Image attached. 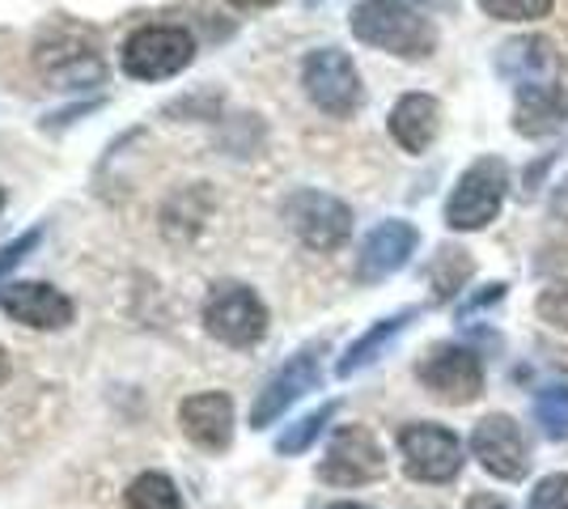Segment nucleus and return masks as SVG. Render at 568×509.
<instances>
[{
	"label": "nucleus",
	"instance_id": "obj_1",
	"mask_svg": "<svg viewBox=\"0 0 568 509\" xmlns=\"http://www.w3.org/2000/svg\"><path fill=\"white\" fill-rule=\"evenodd\" d=\"M353 34L361 43L403 60H425L437 48V30L403 0H361L353 9Z\"/></svg>",
	"mask_w": 568,
	"mask_h": 509
},
{
	"label": "nucleus",
	"instance_id": "obj_2",
	"mask_svg": "<svg viewBox=\"0 0 568 509\" xmlns=\"http://www.w3.org/2000/svg\"><path fill=\"white\" fill-rule=\"evenodd\" d=\"M195 60V39L183 26H144L123 43V73L136 81H166Z\"/></svg>",
	"mask_w": 568,
	"mask_h": 509
},
{
	"label": "nucleus",
	"instance_id": "obj_3",
	"mask_svg": "<svg viewBox=\"0 0 568 509\" xmlns=\"http://www.w3.org/2000/svg\"><path fill=\"white\" fill-rule=\"evenodd\" d=\"M505 187H509L505 162L500 157H479L450 192L446 225L450 230H484L488 221H497L500 204H505Z\"/></svg>",
	"mask_w": 568,
	"mask_h": 509
},
{
	"label": "nucleus",
	"instance_id": "obj_4",
	"mask_svg": "<svg viewBox=\"0 0 568 509\" xmlns=\"http://www.w3.org/2000/svg\"><path fill=\"white\" fill-rule=\"evenodd\" d=\"M302 85H306L310 102L318 111H327L332 120H348L361 106V73L348 60V51L339 48H318L306 55V69H302Z\"/></svg>",
	"mask_w": 568,
	"mask_h": 509
},
{
	"label": "nucleus",
	"instance_id": "obj_5",
	"mask_svg": "<svg viewBox=\"0 0 568 509\" xmlns=\"http://www.w3.org/2000/svg\"><path fill=\"white\" fill-rule=\"evenodd\" d=\"M34 64L39 73L55 81L60 90H77V85H94L102 77V55H98L94 39L85 30H72V26H55L51 34L39 39L34 48Z\"/></svg>",
	"mask_w": 568,
	"mask_h": 509
},
{
	"label": "nucleus",
	"instance_id": "obj_6",
	"mask_svg": "<svg viewBox=\"0 0 568 509\" xmlns=\"http://www.w3.org/2000/svg\"><path fill=\"white\" fill-rule=\"evenodd\" d=\"M284 217L293 225V234L310 246V251H335L348 243L353 234V208L344 200L327 192H293L284 200Z\"/></svg>",
	"mask_w": 568,
	"mask_h": 509
},
{
	"label": "nucleus",
	"instance_id": "obj_7",
	"mask_svg": "<svg viewBox=\"0 0 568 509\" xmlns=\"http://www.w3.org/2000/svg\"><path fill=\"white\" fill-rule=\"evenodd\" d=\"M204 327L230 348H251L267 332V311L246 285H216L204 302Z\"/></svg>",
	"mask_w": 568,
	"mask_h": 509
},
{
	"label": "nucleus",
	"instance_id": "obj_8",
	"mask_svg": "<svg viewBox=\"0 0 568 509\" xmlns=\"http://www.w3.org/2000/svg\"><path fill=\"white\" fill-rule=\"evenodd\" d=\"M403 467L420 485H446L463 471V441L442 425H407L399 434Z\"/></svg>",
	"mask_w": 568,
	"mask_h": 509
},
{
	"label": "nucleus",
	"instance_id": "obj_9",
	"mask_svg": "<svg viewBox=\"0 0 568 509\" xmlns=\"http://www.w3.org/2000/svg\"><path fill=\"white\" fill-rule=\"evenodd\" d=\"M318 476L335 488L374 485V480L386 476L382 446L374 441L369 429H361V425H344V429H335L332 446H327V459H323V467H318Z\"/></svg>",
	"mask_w": 568,
	"mask_h": 509
},
{
	"label": "nucleus",
	"instance_id": "obj_10",
	"mask_svg": "<svg viewBox=\"0 0 568 509\" xmlns=\"http://www.w3.org/2000/svg\"><path fill=\"white\" fill-rule=\"evenodd\" d=\"M420 383L446 404H471L484 395V365L463 344H442L420 362Z\"/></svg>",
	"mask_w": 568,
	"mask_h": 509
},
{
	"label": "nucleus",
	"instance_id": "obj_11",
	"mask_svg": "<svg viewBox=\"0 0 568 509\" xmlns=\"http://www.w3.org/2000/svg\"><path fill=\"white\" fill-rule=\"evenodd\" d=\"M471 455L479 459V467L497 480H521L530 455H526V437L509 416H488L479 420L471 434Z\"/></svg>",
	"mask_w": 568,
	"mask_h": 509
},
{
	"label": "nucleus",
	"instance_id": "obj_12",
	"mask_svg": "<svg viewBox=\"0 0 568 509\" xmlns=\"http://www.w3.org/2000/svg\"><path fill=\"white\" fill-rule=\"evenodd\" d=\"M314 387H318V348H306V353H297L284 369H276L267 378V387L260 390V399L251 408V429H267L272 420H281Z\"/></svg>",
	"mask_w": 568,
	"mask_h": 509
},
{
	"label": "nucleus",
	"instance_id": "obj_13",
	"mask_svg": "<svg viewBox=\"0 0 568 509\" xmlns=\"http://www.w3.org/2000/svg\"><path fill=\"white\" fill-rule=\"evenodd\" d=\"M0 311L13 315L26 327L39 332H60L72 323V302L51 285H34V281H9L0 285Z\"/></svg>",
	"mask_w": 568,
	"mask_h": 509
},
{
	"label": "nucleus",
	"instance_id": "obj_14",
	"mask_svg": "<svg viewBox=\"0 0 568 509\" xmlns=\"http://www.w3.org/2000/svg\"><path fill=\"white\" fill-rule=\"evenodd\" d=\"M416 243H420L416 225H407V221H382L378 230L365 238L361 259H356L361 285H378L386 276H395V272L416 255Z\"/></svg>",
	"mask_w": 568,
	"mask_h": 509
},
{
	"label": "nucleus",
	"instance_id": "obj_15",
	"mask_svg": "<svg viewBox=\"0 0 568 509\" xmlns=\"http://www.w3.org/2000/svg\"><path fill=\"white\" fill-rule=\"evenodd\" d=\"M179 420H183V434L204 450H225L234 441V404L221 390H204V395L183 399Z\"/></svg>",
	"mask_w": 568,
	"mask_h": 509
},
{
	"label": "nucleus",
	"instance_id": "obj_16",
	"mask_svg": "<svg viewBox=\"0 0 568 509\" xmlns=\"http://www.w3.org/2000/svg\"><path fill=\"white\" fill-rule=\"evenodd\" d=\"M556 69H560V55L544 34H526V39H514L497 51V73L518 81V85L556 81Z\"/></svg>",
	"mask_w": 568,
	"mask_h": 509
},
{
	"label": "nucleus",
	"instance_id": "obj_17",
	"mask_svg": "<svg viewBox=\"0 0 568 509\" xmlns=\"http://www.w3.org/2000/svg\"><path fill=\"white\" fill-rule=\"evenodd\" d=\"M568 120V102L556 90V81H535V85H521L518 106H514V128L521 136H551L560 132Z\"/></svg>",
	"mask_w": 568,
	"mask_h": 509
},
{
	"label": "nucleus",
	"instance_id": "obj_18",
	"mask_svg": "<svg viewBox=\"0 0 568 509\" xmlns=\"http://www.w3.org/2000/svg\"><path fill=\"white\" fill-rule=\"evenodd\" d=\"M437 128H442V106L428 94H403L390 111V136L407 153H425L437 141Z\"/></svg>",
	"mask_w": 568,
	"mask_h": 509
},
{
	"label": "nucleus",
	"instance_id": "obj_19",
	"mask_svg": "<svg viewBox=\"0 0 568 509\" xmlns=\"http://www.w3.org/2000/svg\"><path fill=\"white\" fill-rule=\"evenodd\" d=\"M412 318H416V311H399V315H390V318H382V323H374V327H369V332H365V336L356 339L353 348L344 353V362L335 365V369H339V378H353L356 369H365V365L378 362L382 353H386V344H390V339H399L403 327H407Z\"/></svg>",
	"mask_w": 568,
	"mask_h": 509
},
{
	"label": "nucleus",
	"instance_id": "obj_20",
	"mask_svg": "<svg viewBox=\"0 0 568 509\" xmlns=\"http://www.w3.org/2000/svg\"><path fill=\"white\" fill-rule=\"evenodd\" d=\"M128 509H183V497H179V488H174L170 476L144 471L128 488Z\"/></svg>",
	"mask_w": 568,
	"mask_h": 509
},
{
	"label": "nucleus",
	"instance_id": "obj_21",
	"mask_svg": "<svg viewBox=\"0 0 568 509\" xmlns=\"http://www.w3.org/2000/svg\"><path fill=\"white\" fill-rule=\"evenodd\" d=\"M467 276H471V259H467V251H454V246H442L433 267H428V281H433V289H437L442 302L463 289Z\"/></svg>",
	"mask_w": 568,
	"mask_h": 509
},
{
	"label": "nucleus",
	"instance_id": "obj_22",
	"mask_svg": "<svg viewBox=\"0 0 568 509\" xmlns=\"http://www.w3.org/2000/svg\"><path fill=\"white\" fill-rule=\"evenodd\" d=\"M535 420L544 437L568 441V387H547L535 395Z\"/></svg>",
	"mask_w": 568,
	"mask_h": 509
},
{
	"label": "nucleus",
	"instance_id": "obj_23",
	"mask_svg": "<svg viewBox=\"0 0 568 509\" xmlns=\"http://www.w3.org/2000/svg\"><path fill=\"white\" fill-rule=\"evenodd\" d=\"M332 416H335V404H323L318 413L302 416L293 429H284V434L276 437V450H281V455H302L310 441L327 429V420H332Z\"/></svg>",
	"mask_w": 568,
	"mask_h": 509
},
{
	"label": "nucleus",
	"instance_id": "obj_24",
	"mask_svg": "<svg viewBox=\"0 0 568 509\" xmlns=\"http://www.w3.org/2000/svg\"><path fill=\"white\" fill-rule=\"evenodd\" d=\"M556 0H479V9L497 22H535V18H547Z\"/></svg>",
	"mask_w": 568,
	"mask_h": 509
},
{
	"label": "nucleus",
	"instance_id": "obj_25",
	"mask_svg": "<svg viewBox=\"0 0 568 509\" xmlns=\"http://www.w3.org/2000/svg\"><path fill=\"white\" fill-rule=\"evenodd\" d=\"M535 311H539L544 323L568 332V281H560V285H551V289L539 293V306H535Z\"/></svg>",
	"mask_w": 568,
	"mask_h": 509
},
{
	"label": "nucleus",
	"instance_id": "obj_26",
	"mask_svg": "<svg viewBox=\"0 0 568 509\" xmlns=\"http://www.w3.org/2000/svg\"><path fill=\"white\" fill-rule=\"evenodd\" d=\"M526 509H568V476H547L539 480V488L530 492Z\"/></svg>",
	"mask_w": 568,
	"mask_h": 509
},
{
	"label": "nucleus",
	"instance_id": "obj_27",
	"mask_svg": "<svg viewBox=\"0 0 568 509\" xmlns=\"http://www.w3.org/2000/svg\"><path fill=\"white\" fill-rule=\"evenodd\" d=\"M34 246H39V230H30V234H22L18 243L0 246V281H4V272H9V267L22 264V259L30 255V251H34Z\"/></svg>",
	"mask_w": 568,
	"mask_h": 509
},
{
	"label": "nucleus",
	"instance_id": "obj_28",
	"mask_svg": "<svg viewBox=\"0 0 568 509\" xmlns=\"http://www.w3.org/2000/svg\"><path fill=\"white\" fill-rule=\"evenodd\" d=\"M500 297H505V285H488V289H484V293H475L471 302H467V306H463V311H458V318L475 315V311H479V306H488V302H500Z\"/></svg>",
	"mask_w": 568,
	"mask_h": 509
},
{
	"label": "nucleus",
	"instance_id": "obj_29",
	"mask_svg": "<svg viewBox=\"0 0 568 509\" xmlns=\"http://www.w3.org/2000/svg\"><path fill=\"white\" fill-rule=\"evenodd\" d=\"M467 509H509V501H500L497 492H475L471 501H467Z\"/></svg>",
	"mask_w": 568,
	"mask_h": 509
},
{
	"label": "nucleus",
	"instance_id": "obj_30",
	"mask_svg": "<svg viewBox=\"0 0 568 509\" xmlns=\"http://www.w3.org/2000/svg\"><path fill=\"white\" fill-rule=\"evenodd\" d=\"M234 9H267V4H276V0H230Z\"/></svg>",
	"mask_w": 568,
	"mask_h": 509
},
{
	"label": "nucleus",
	"instance_id": "obj_31",
	"mask_svg": "<svg viewBox=\"0 0 568 509\" xmlns=\"http://www.w3.org/2000/svg\"><path fill=\"white\" fill-rule=\"evenodd\" d=\"M0 383H9V353L0 348Z\"/></svg>",
	"mask_w": 568,
	"mask_h": 509
},
{
	"label": "nucleus",
	"instance_id": "obj_32",
	"mask_svg": "<svg viewBox=\"0 0 568 509\" xmlns=\"http://www.w3.org/2000/svg\"><path fill=\"white\" fill-rule=\"evenodd\" d=\"M332 509H365V506H348V501H344V506H332Z\"/></svg>",
	"mask_w": 568,
	"mask_h": 509
},
{
	"label": "nucleus",
	"instance_id": "obj_33",
	"mask_svg": "<svg viewBox=\"0 0 568 509\" xmlns=\"http://www.w3.org/2000/svg\"><path fill=\"white\" fill-rule=\"evenodd\" d=\"M0 208H4V192H0Z\"/></svg>",
	"mask_w": 568,
	"mask_h": 509
}]
</instances>
